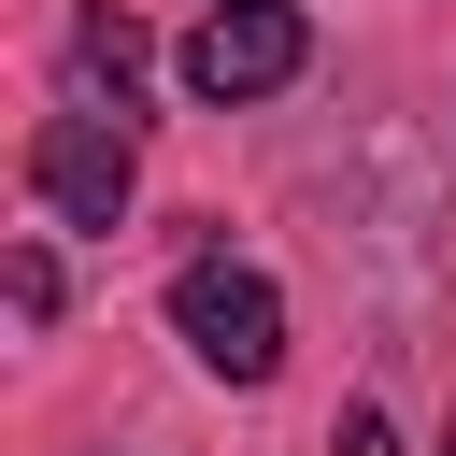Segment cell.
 Instances as JSON below:
<instances>
[{
  "label": "cell",
  "instance_id": "obj_1",
  "mask_svg": "<svg viewBox=\"0 0 456 456\" xmlns=\"http://www.w3.org/2000/svg\"><path fill=\"white\" fill-rule=\"evenodd\" d=\"M171 328H185V356H200L214 385H271V370H285V299H271V271H242V256H185V271H171Z\"/></svg>",
  "mask_w": 456,
  "mask_h": 456
},
{
  "label": "cell",
  "instance_id": "obj_2",
  "mask_svg": "<svg viewBox=\"0 0 456 456\" xmlns=\"http://www.w3.org/2000/svg\"><path fill=\"white\" fill-rule=\"evenodd\" d=\"M314 57V28H299V0H214L200 14V43H185V86L228 114V100H271L285 71Z\"/></svg>",
  "mask_w": 456,
  "mask_h": 456
},
{
  "label": "cell",
  "instance_id": "obj_3",
  "mask_svg": "<svg viewBox=\"0 0 456 456\" xmlns=\"http://www.w3.org/2000/svg\"><path fill=\"white\" fill-rule=\"evenodd\" d=\"M28 185H43V214L114 228L128 214V114H43L28 128Z\"/></svg>",
  "mask_w": 456,
  "mask_h": 456
},
{
  "label": "cell",
  "instance_id": "obj_4",
  "mask_svg": "<svg viewBox=\"0 0 456 456\" xmlns=\"http://www.w3.org/2000/svg\"><path fill=\"white\" fill-rule=\"evenodd\" d=\"M71 86H86V100H114V114L142 100V28H128L114 0H86V14H71Z\"/></svg>",
  "mask_w": 456,
  "mask_h": 456
},
{
  "label": "cell",
  "instance_id": "obj_5",
  "mask_svg": "<svg viewBox=\"0 0 456 456\" xmlns=\"http://www.w3.org/2000/svg\"><path fill=\"white\" fill-rule=\"evenodd\" d=\"M14 314H28V328L57 314V256H43V242H14Z\"/></svg>",
  "mask_w": 456,
  "mask_h": 456
},
{
  "label": "cell",
  "instance_id": "obj_6",
  "mask_svg": "<svg viewBox=\"0 0 456 456\" xmlns=\"http://www.w3.org/2000/svg\"><path fill=\"white\" fill-rule=\"evenodd\" d=\"M328 456H399V442H385V413H370V399H356V413H342V428H328Z\"/></svg>",
  "mask_w": 456,
  "mask_h": 456
}]
</instances>
